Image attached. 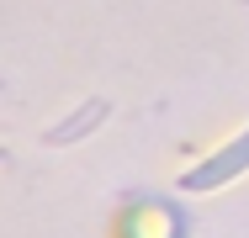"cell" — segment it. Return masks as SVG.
<instances>
[{
	"mask_svg": "<svg viewBox=\"0 0 249 238\" xmlns=\"http://www.w3.org/2000/svg\"><path fill=\"white\" fill-rule=\"evenodd\" d=\"M239 170H249V133H239L223 153H212L207 164L186 170V175H180V190H217V186H228Z\"/></svg>",
	"mask_w": 249,
	"mask_h": 238,
	"instance_id": "obj_1",
	"label": "cell"
}]
</instances>
